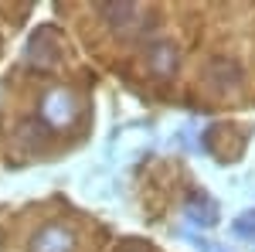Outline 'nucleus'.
<instances>
[{"instance_id": "1", "label": "nucleus", "mask_w": 255, "mask_h": 252, "mask_svg": "<svg viewBox=\"0 0 255 252\" xmlns=\"http://www.w3.org/2000/svg\"><path fill=\"white\" fill-rule=\"evenodd\" d=\"M75 249V232L65 225H44L31 239V252H72Z\"/></svg>"}, {"instance_id": "2", "label": "nucleus", "mask_w": 255, "mask_h": 252, "mask_svg": "<svg viewBox=\"0 0 255 252\" xmlns=\"http://www.w3.org/2000/svg\"><path fill=\"white\" fill-rule=\"evenodd\" d=\"M204 75L208 82L215 85L218 92H225V89H238L242 85V65L235 58H225V55H218L204 65Z\"/></svg>"}, {"instance_id": "3", "label": "nucleus", "mask_w": 255, "mask_h": 252, "mask_svg": "<svg viewBox=\"0 0 255 252\" xmlns=\"http://www.w3.org/2000/svg\"><path fill=\"white\" fill-rule=\"evenodd\" d=\"M184 215L194 222V225H204V229H211L218 225V205L208 198L204 191H194L187 198V205H184Z\"/></svg>"}, {"instance_id": "4", "label": "nucleus", "mask_w": 255, "mask_h": 252, "mask_svg": "<svg viewBox=\"0 0 255 252\" xmlns=\"http://www.w3.org/2000/svg\"><path fill=\"white\" fill-rule=\"evenodd\" d=\"M146 61H150V68H153L157 75H170L177 68V48L170 41H153V44L146 48Z\"/></svg>"}, {"instance_id": "5", "label": "nucleus", "mask_w": 255, "mask_h": 252, "mask_svg": "<svg viewBox=\"0 0 255 252\" xmlns=\"http://www.w3.org/2000/svg\"><path fill=\"white\" fill-rule=\"evenodd\" d=\"M99 14L109 20V27L113 31H123V34H129V27H133V20H136V3H102L99 7Z\"/></svg>"}, {"instance_id": "6", "label": "nucleus", "mask_w": 255, "mask_h": 252, "mask_svg": "<svg viewBox=\"0 0 255 252\" xmlns=\"http://www.w3.org/2000/svg\"><path fill=\"white\" fill-rule=\"evenodd\" d=\"M31 55H44V65H51V61L58 58V44H55V34L48 27L31 38Z\"/></svg>"}, {"instance_id": "7", "label": "nucleus", "mask_w": 255, "mask_h": 252, "mask_svg": "<svg viewBox=\"0 0 255 252\" xmlns=\"http://www.w3.org/2000/svg\"><path fill=\"white\" fill-rule=\"evenodd\" d=\"M232 232H235L238 239H252V242H255V208L238 215L235 222H232Z\"/></svg>"}, {"instance_id": "8", "label": "nucleus", "mask_w": 255, "mask_h": 252, "mask_svg": "<svg viewBox=\"0 0 255 252\" xmlns=\"http://www.w3.org/2000/svg\"><path fill=\"white\" fill-rule=\"evenodd\" d=\"M187 239H191V242H194L201 252H225L218 242H211V239H201V235H187Z\"/></svg>"}]
</instances>
